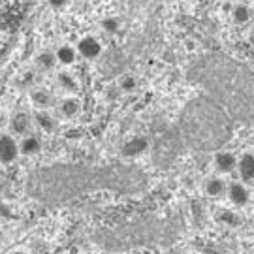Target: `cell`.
Instances as JSON below:
<instances>
[{"instance_id": "obj_17", "label": "cell", "mask_w": 254, "mask_h": 254, "mask_svg": "<svg viewBox=\"0 0 254 254\" xmlns=\"http://www.w3.org/2000/svg\"><path fill=\"white\" fill-rule=\"evenodd\" d=\"M30 102L36 109H49L53 104V96L46 87H34L30 91Z\"/></svg>"}, {"instance_id": "obj_20", "label": "cell", "mask_w": 254, "mask_h": 254, "mask_svg": "<svg viewBox=\"0 0 254 254\" xmlns=\"http://www.w3.org/2000/svg\"><path fill=\"white\" fill-rule=\"evenodd\" d=\"M137 87H139V81H137V77L134 73H121L117 79V89L123 94H132V92L137 91Z\"/></svg>"}, {"instance_id": "obj_10", "label": "cell", "mask_w": 254, "mask_h": 254, "mask_svg": "<svg viewBox=\"0 0 254 254\" xmlns=\"http://www.w3.org/2000/svg\"><path fill=\"white\" fill-rule=\"evenodd\" d=\"M32 117L28 115V113H25V111H17L13 117H11V121H9V128H11V134L13 136H27V134H30V128H32Z\"/></svg>"}, {"instance_id": "obj_25", "label": "cell", "mask_w": 254, "mask_h": 254, "mask_svg": "<svg viewBox=\"0 0 254 254\" xmlns=\"http://www.w3.org/2000/svg\"><path fill=\"white\" fill-rule=\"evenodd\" d=\"M2 192H4V183L0 181V194H2Z\"/></svg>"}, {"instance_id": "obj_6", "label": "cell", "mask_w": 254, "mask_h": 254, "mask_svg": "<svg viewBox=\"0 0 254 254\" xmlns=\"http://www.w3.org/2000/svg\"><path fill=\"white\" fill-rule=\"evenodd\" d=\"M237 156L234 151H228V149H218L213 153V166L218 173L222 175H228L234 170H237Z\"/></svg>"}, {"instance_id": "obj_11", "label": "cell", "mask_w": 254, "mask_h": 254, "mask_svg": "<svg viewBox=\"0 0 254 254\" xmlns=\"http://www.w3.org/2000/svg\"><path fill=\"white\" fill-rule=\"evenodd\" d=\"M55 57H57V64L68 68V66L75 64V61L79 59V53H77V47L73 46V44L64 42V44H61V46L55 49Z\"/></svg>"}, {"instance_id": "obj_15", "label": "cell", "mask_w": 254, "mask_h": 254, "mask_svg": "<svg viewBox=\"0 0 254 254\" xmlns=\"http://www.w3.org/2000/svg\"><path fill=\"white\" fill-rule=\"evenodd\" d=\"M237 173H239L241 181H254V153L247 151L237 158Z\"/></svg>"}, {"instance_id": "obj_24", "label": "cell", "mask_w": 254, "mask_h": 254, "mask_svg": "<svg viewBox=\"0 0 254 254\" xmlns=\"http://www.w3.org/2000/svg\"><path fill=\"white\" fill-rule=\"evenodd\" d=\"M47 2H49V6H51L53 9H63L68 6L70 0H47Z\"/></svg>"}, {"instance_id": "obj_8", "label": "cell", "mask_w": 254, "mask_h": 254, "mask_svg": "<svg viewBox=\"0 0 254 254\" xmlns=\"http://www.w3.org/2000/svg\"><path fill=\"white\" fill-rule=\"evenodd\" d=\"M226 198L234 207H245L247 203L251 201V190L245 185V181L228 183Z\"/></svg>"}, {"instance_id": "obj_13", "label": "cell", "mask_w": 254, "mask_h": 254, "mask_svg": "<svg viewBox=\"0 0 254 254\" xmlns=\"http://www.w3.org/2000/svg\"><path fill=\"white\" fill-rule=\"evenodd\" d=\"M42 149H44V141L36 134H27L19 141V151L23 156H36L42 153Z\"/></svg>"}, {"instance_id": "obj_18", "label": "cell", "mask_w": 254, "mask_h": 254, "mask_svg": "<svg viewBox=\"0 0 254 254\" xmlns=\"http://www.w3.org/2000/svg\"><path fill=\"white\" fill-rule=\"evenodd\" d=\"M57 83H59V87L66 91L68 94H75V92L79 91V81H77V77L73 75L72 72H68V70H61V72L57 73Z\"/></svg>"}, {"instance_id": "obj_23", "label": "cell", "mask_w": 254, "mask_h": 254, "mask_svg": "<svg viewBox=\"0 0 254 254\" xmlns=\"http://www.w3.org/2000/svg\"><path fill=\"white\" fill-rule=\"evenodd\" d=\"M100 27L104 32H108V34H115L121 27V23H119L117 17H113V15H109V17H104L100 23Z\"/></svg>"}, {"instance_id": "obj_1", "label": "cell", "mask_w": 254, "mask_h": 254, "mask_svg": "<svg viewBox=\"0 0 254 254\" xmlns=\"http://www.w3.org/2000/svg\"><path fill=\"white\" fill-rule=\"evenodd\" d=\"M147 185V175L128 164L113 166H83L57 164L30 173L27 192L38 201L59 203L73 200L94 190H117L136 194Z\"/></svg>"}, {"instance_id": "obj_19", "label": "cell", "mask_w": 254, "mask_h": 254, "mask_svg": "<svg viewBox=\"0 0 254 254\" xmlns=\"http://www.w3.org/2000/svg\"><path fill=\"white\" fill-rule=\"evenodd\" d=\"M230 17L236 25H247L253 19V9H251L249 4L239 2V4H234V8L230 11Z\"/></svg>"}, {"instance_id": "obj_26", "label": "cell", "mask_w": 254, "mask_h": 254, "mask_svg": "<svg viewBox=\"0 0 254 254\" xmlns=\"http://www.w3.org/2000/svg\"><path fill=\"white\" fill-rule=\"evenodd\" d=\"M251 141H253V147H254V134H253V137H251Z\"/></svg>"}, {"instance_id": "obj_14", "label": "cell", "mask_w": 254, "mask_h": 254, "mask_svg": "<svg viewBox=\"0 0 254 254\" xmlns=\"http://www.w3.org/2000/svg\"><path fill=\"white\" fill-rule=\"evenodd\" d=\"M32 123L44 134H51V132L57 130V121H55V117L51 115L49 109H36V113L32 115Z\"/></svg>"}, {"instance_id": "obj_2", "label": "cell", "mask_w": 254, "mask_h": 254, "mask_svg": "<svg viewBox=\"0 0 254 254\" xmlns=\"http://www.w3.org/2000/svg\"><path fill=\"white\" fill-rule=\"evenodd\" d=\"M189 79L201 85L207 94L232 119L247 121L253 115L249 98V75L234 61L222 55H209L194 64Z\"/></svg>"}, {"instance_id": "obj_5", "label": "cell", "mask_w": 254, "mask_h": 254, "mask_svg": "<svg viewBox=\"0 0 254 254\" xmlns=\"http://www.w3.org/2000/svg\"><path fill=\"white\" fill-rule=\"evenodd\" d=\"M75 47H77L79 57L85 59V61H96V59H100L102 51H104L102 42L96 36H92V34H87V36L79 38Z\"/></svg>"}, {"instance_id": "obj_7", "label": "cell", "mask_w": 254, "mask_h": 254, "mask_svg": "<svg viewBox=\"0 0 254 254\" xmlns=\"http://www.w3.org/2000/svg\"><path fill=\"white\" fill-rule=\"evenodd\" d=\"M21 156L19 141L13 134H2L0 136V164H13Z\"/></svg>"}, {"instance_id": "obj_9", "label": "cell", "mask_w": 254, "mask_h": 254, "mask_svg": "<svg viewBox=\"0 0 254 254\" xmlns=\"http://www.w3.org/2000/svg\"><path fill=\"white\" fill-rule=\"evenodd\" d=\"M149 149H151V141L145 136H132L128 141H125L121 153L127 158H137V156L145 154Z\"/></svg>"}, {"instance_id": "obj_3", "label": "cell", "mask_w": 254, "mask_h": 254, "mask_svg": "<svg viewBox=\"0 0 254 254\" xmlns=\"http://www.w3.org/2000/svg\"><path fill=\"white\" fill-rule=\"evenodd\" d=\"M232 117L211 96H198L183 109L172 130L175 141L192 151H218L232 136ZM181 147V145H179Z\"/></svg>"}, {"instance_id": "obj_21", "label": "cell", "mask_w": 254, "mask_h": 254, "mask_svg": "<svg viewBox=\"0 0 254 254\" xmlns=\"http://www.w3.org/2000/svg\"><path fill=\"white\" fill-rule=\"evenodd\" d=\"M36 64L40 70H44V72H49V70H53L55 66H57V57H55V51L51 49H46V51H40L36 57Z\"/></svg>"}, {"instance_id": "obj_12", "label": "cell", "mask_w": 254, "mask_h": 254, "mask_svg": "<svg viewBox=\"0 0 254 254\" xmlns=\"http://www.w3.org/2000/svg\"><path fill=\"white\" fill-rule=\"evenodd\" d=\"M81 108H83L81 100L75 94H68V96H64L63 100L59 102V113L64 119H75L81 113Z\"/></svg>"}, {"instance_id": "obj_4", "label": "cell", "mask_w": 254, "mask_h": 254, "mask_svg": "<svg viewBox=\"0 0 254 254\" xmlns=\"http://www.w3.org/2000/svg\"><path fill=\"white\" fill-rule=\"evenodd\" d=\"M181 224H175L170 217H139L128 220L125 224L106 228L96 232L94 239L98 245L109 251H121L130 247L156 245V243H170L177 237Z\"/></svg>"}, {"instance_id": "obj_16", "label": "cell", "mask_w": 254, "mask_h": 254, "mask_svg": "<svg viewBox=\"0 0 254 254\" xmlns=\"http://www.w3.org/2000/svg\"><path fill=\"white\" fill-rule=\"evenodd\" d=\"M203 190L207 194L211 200H218V198H222V196H226V190H228V183L222 179V177H218V175H213V177H209L205 185H203Z\"/></svg>"}, {"instance_id": "obj_22", "label": "cell", "mask_w": 254, "mask_h": 254, "mask_svg": "<svg viewBox=\"0 0 254 254\" xmlns=\"http://www.w3.org/2000/svg\"><path fill=\"white\" fill-rule=\"evenodd\" d=\"M217 220L222 224V226L226 228H236L241 224V218L237 215L236 211H232V209H220L217 215Z\"/></svg>"}]
</instances>
